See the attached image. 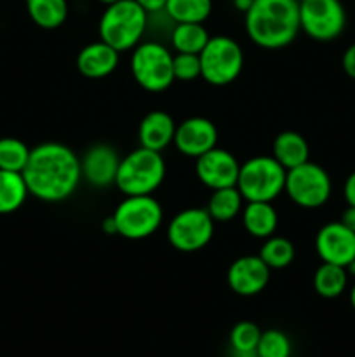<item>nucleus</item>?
<instances>
[{
  "label": "nucleus",
  "instance_id": "nucleus-1",
  "mask_svg": "<svg viewBox=\"0 0 355 357\" xmlns=\"http://www.w3.org/2000/svg\"><path fill=\"white\" fill-rule=\"evenodd\" d=\"M30 195L44 202H63L72 197L82 181L80 159L70 146L47 142L31 149L23 169Z\"/></svg>",
  "mask_w": 355,
  "mask_h": 357
},
{
  "label": "nucleus",
  "instance_id": "nucleus-2",
  "mask_svg": "<svg viewBox=\"0 0 355 357\" xmlns=\"http://www.w3.org/2000/svg\"><path fill=\"white\" fill-rule=\"evenodd\" d=\"M244 23L247 37L258 47H287L301 31L299 0H253Z\"/></svg>",
  "mask_w": 355,
  "mask_h": 357
},
{
  "label": "nucleus",
  "instance_id": "nucleus-3",
  "mask_svg": "<svg viewBox=\"0 0 355 357\" xmlns=\"http://www.w3.org/2000/svg\"><path fill=\"white\" fill-rule=\"evenodd\" d=\"M148 24V13L136 0H117L108 3L101 14L97 31L100 40L118 52L134 49L141 42Z\"/></svg>",
  "mask_w": 355,
  "mask_h": 357
},
{
  "label": "nucleus",
  "instance_id": "nucleus-4",
  "mask_svg": "<svg viewBox=\"0 0 355 357\" xmlns=\"http://www.w3.org/2000/svg\"><path fill=\"white\" fill-rule=\"evenodd\" d=\"M164 180L166 160L162 152L139 146L120 160L115 185L124 195H153Z\"/></svg>",
  "mask_w": 355,
  "mask_h": 357
},
{
  "label": "nucleus",
  "instance_id": "nucleus-5",
  "mask_svg": "<svg viewBox=\"0 0 355 357\" xmlns=\"http://www.w3.org/2000/svg\"><path fill=\"white\" fill-rule=\"evenodd\" d=\"M287 171L271 155H258L240 164L237 185L246 202H274L285 188Z\"/></svg>",
  "mask_w": 355,
  "mask_h": 357
},
{
  "label": "nucleus",
  "instance_id": "nucleus-6",
  "mask_svg": "<svg viewBox=\"0 0 355 357\" xmlns=\"http://www.w3.org/2000/svg\"><path fill=\"white\" fill-rule=\"evenodd\" d=\"M117 236L129 241L152 237L164 222V209L153 195H125L113 211Z\"/></svg>",
  "mask_w": 355,
  "mask_h": 357
},
{
  "label": "nucleus",
  "instance_id": "nucleus-7",
  "mask_svg": "<svg viewBox=\"0 0 355 357\" xmlns=\"http://www.w3.org/2000/svg\"><path fill=\"white\" fill-rule=\"evenodd\" d=\"M173 52L160 42H139L131 54V73L148 93H164L174 82Z\"/></svg>",
  "mask_w": 355,
  "mask_h": 357
},
{
  "label": "nucleus",
  "instance_id": "nucleus-8",
  "mask_svg": "<svg viewBox=\"0 0 355 357\" xmlns=\"http://www.w3.org/2000/svg\"><path fill=\"white\" fill-rule=\"evenodd\" d=\"M202 79L216 87L235 82L244 68V51L239 42L226 35L209 38L200 54Z\"/></svg>",
  "mask_w": 355,
  "mask_h": 357
},
{
  "label": "nucleus",
  "instance_id": "nucleus-9",
  "mask_svg": "<svg viewBox=\"0 0 355 357\" xmlns=\"http://www.w3.org/2000/svg\"><path fill=\"white\" fill-rule=\"evenodd\" d=\"M284 192L296 206L303 209H319L333 194V181L322 166L306 160L287 171Z\"/></svg>",
  "mask_w": 355,
  "mask_h": 357
},
{
  "label": "nucleus",
  "instance_id": "nucleus-10",
  "mask_svg": "<svg viewBox=\"0 0 355 357\" xmlns=\"http://www.w3.org/2000/svg\"><path fill=\"white\" fill-rule=\"evenodd\" d=\"M299 26L315 42H333L347 28L341 0H299Z\"/></svg>",
  "mask_w": 355,
  "mask_h": 357
},
{
  "label": "nucleus",
  "instance_id": "nucleus-11",
  "mask_svg": "<svg viewBox=\"0 0 355 357\" xmlns=\"http://www.w3.org/2000/svg\"><path fill=\"white\" fill-rule=\"evenodd\" d=\"M214 223L205 208H187L167 225V241L181 253H197L211 243Z\"/></svg>",
  "mask_w": 355,
  "mask_h": 357
},
{
  "label": "nucleus",
  "instance_id": "nucleus-12",
  "mask_svg": "<svg viewBox=\"0 0 355 357\" xmlns=\"http://www.w3.org/2000/svg\"><path fill=\"white\" fill-rule=\"evenodd\" d=\"M195 160H197L195 162V174H197L198 181L211 190L235 187L237 185L240 164L237 157L228 150L214 146Z\"/></svg>",
  "mask_w": 355,
  "mask_h": 357
},
{
  "label": "nucleus",
  "instance_id": "nucleus-13",
  "mask_svg": "<svg viewBox=\"0 0 355 357\" xmlns=\"http://www.w3.org/2000/svg\"><path fill=\"white\" fill-rule=\"evenodd\" d=\"M315 251L324 264H334L347 268L355 261V232L341 222L326 223L317 232Z\"/></svg>",
  "mask_w": 355,
  "mask_h": 357
},
{
  "label": "nucleus",
  "instance_id": "nucleus-14",
  "mask_svg": "<svg viewBox=\"0 0 355 357\" xmlns=\"http://www.w3.org/2000/svg\"><path fill=\"white\" fill-rule=\"evenodd\" d=\"M173 143L180 153L197 159L218 146V128L205 117H188L176 126Z\"/></svg>",
  "mask_w": 355,
  "mask_h": 357
},
{
  "label": "nucleus",
  "instance_id": "nucleus-15",
  "mask_svg": "<svg viewBox=\"0 0 355 357\" xmlns=\"http://www.w3.org/2000/svg\"><path fill=\"white\" fill-rule=\"evenodd\" d=\"M270 281V268L258 255H247L233 261L226 272L228 288L239 296L260 295Z\"/></svg>",
  "mask_w": 355,
  "mask_h": 357
},
{
  "label": "nucleus",
  "instance_id": "nucleus-16",
  "mask_svg": "<svg viewBox=\"0 0 355 357\" xmlns=\"http://www.w3.org/2000/svg\"><path fill=\"white\" fill-rule=\"evenodd\" d=\"M120 160V155L111 145L96 143L89 146L80 159L82 180H86L94 188H106L115 185Z\"/></svg>",
  "mask_w": 355,
  "mask_h": 357
},
{
  "label": "nucleus",
  "instance_id": "nucleus-17",
  "mask_svg": "<svg viewBox=\"0 0 355 357\" xmlns=\"http://www.w3.org/2000/svg\"><path fill=\"white\" fill-rule=\"evenodd\" d=\"M120 52L108 45L106 42L96 40L80 49L77 54V70L86 79H104L117 70Z\"/></svg>",
  "mask_w": 355,
  "mask_h": 357
},
{
  "label": "nucleus",
  "instance_id": "nucleus-18",
  "mask_svg": "<svg viewBox=\"0 0 355 357\" xmlns=\"http://www.w3.org/2000/svg\"><path fill=\"white\" fill-rule=\"evenodd\" d=\"M176 122L167 112L153 110L143 117L138 128L139 145L145 149L162 152L164 149L174 142L176 135Z\"/></svg>",
  "mask_w": 355,
  "mask_h": 357
},
{
  "label": "nucleus",
  "instance_id": "nucleus-19",
  "mask_svg": "<svg viewBox=\"0 0 355 357\" xmlns=\"http://www.w3.org/2000/svg\"><path fill=\"white\" fill-rule=\"evenodd\" d=\"M271 157L284 167L285 171L298 167L310 160V146L305 136L296 131H282L275 136L271 145Z\"/></svg>",
  "mask_w": 355,
  "mask_h": 357
},
{
  "label": "nucleus",
  "instance_id": "nucleus-20",
  "mask_svg": "<svg viewBox=\"0 0 355 357\" xmlns=\"http://www.w3.org/2000/svg\"><path fill=\"white\" fill-rule=\"evenodd\" d=\"M242 225L249 236L268 239L278 227V213L271 202H247L242 208Z\"/></svg>",
  "mask_w": 355,
  "mask_h": 357
},
{
  "label": "nucleus",
  "instance_id": "nucleus-21",
  "mask_svg": "<svg viewBox=\"0 0 355 357\" xmlns=\"http://www.w3.org/2000/svg\"><path fill=\"white\" fill-rule=\"evenodd\" d=\"M244 197L237 187H226L212 190L209 197L207 213L216 223H228L242 213Z\"/></svg>",
  "mask_w": 355,
  "mask_h": 357
},
{
  "label": "nucleus",
  "instance_id": "nucleus-22",
  "mask_svg": "<svg viewBox=\"0 0 355 357\" xmlns=\"http://www.w3.org/2000/svg\"><path fill=\"white\" fill-rule=\"evenodd\" d=\"M26 10L38 28L56 30L68 17V0H26Z\"/></svg>",
  "mask_w": 355,
  "mask_h": 357
},
{
  "label": "nucleus",
  "instance_id": "nucleus-23",
  "mask_svg": "<svg viewBox=\"0 0 355 357\" xmlns=\"http://www.w3.org/2000/svg\"><path fill=\"white\" fill-rule=\"evenodd\" d=\"M30 195L23 173L0 169V215H10L24 204Z\"/></svg>",
  "mask_w": 355,
  "mask_h": 357
},
{
  "label": "nucleus",
  "instance_id": "nucleus-24",
  "mask_svg": "<svg viewBox=\"0 0 355 357\" xmlns=\"http://www.w3.org/2000/svg\"><path fill=\"white\" fill-rule=\"evenodd\" d=\"M348 286V271L334 264H324L313 274V289L319 296L327 300L338 298Z\"/></svg>",
  "mask_w": 355,
  "mask_h": 357
},
{
  "label": "nucleus",
  "instance_id": "nucleus-25",
  "mask_svg": "<svg viewBox=\"0 0 355 357\" xmlns=\"http://www.w3.org/2000/svg\"><path fill=\"white\" fill-rule=\"evenodd\" d=\"M209 38L211 35L204 23H176L171 33V44L176 52L200 54Z\"/></svg>",
  "mask_w": 355,
  "mask_h": 357
},
{
  "label": "nucleus",
  "instance_id": "nucleus-26",
  "mask_svg": "<svg viewBox=\"0 0 355 357\" xmlns=\"http://www.w3.org/2000/svg\"><path fill=\"white\" fill-rule=\"evenodd\" d=\"M258 257L267 264L270 271H282L294 261L296 248L287 237L270 236L263 241Z\"/></svg>",
  "mask_w": 355,
  "mask_h": 357
},
{
  "label": "nucleus",
  "instance_id": "nucleus-27",
  "mask_svg": "<svg viewBox=\"0 0 355 357\" xmlns=\"http://www.w3.org/2000/svg\"><path fill=\"white\" fill-rule=\"evenodd\" d=\"M164 10L174 23H204L212 13V0H167Z\"/></svg>",
  "mask_w": 355,
  "mask_h": 357
},
{
  "label": "nucleus",
  "instance_id": "nucleus-28",
  "mask_svg": "<svg viewBox=\"0 0 355 357\" xmlns=\"http://www.w3.org/2000/svg\"><path fill=\"white\" fill-rule=\"evenodd\" d=\"M30 146L21 139L13 138V136L0 138V169L23 173L30 159Z\"/></svg>",
  "mask_w": 355,
  "mask_h": 357
},
{
  "label": "nucleus",
  "instance_id": "nucleus-29",
  "mask_svg": "<svg viewBox=\"0 0 355 357\" xmlns=\"http://www.w3.org/2000/svg\"><path fill=\"white\" fill-rule=\"evenodd\" d=\"M261 330L253 321H240L230 331V347L233 354H256Z\"/></svg>",
  "mask_w": 355,
  "mask_h": 357
},
{
  "label": "nucleus",
  "instance_id": "nucleus-30",
  "mask_svg": "<svg viewBox=\"0 0 355 357\" xmlns=\"http://www.w3.org/2000/svg\"><path fill=\"white\" fill-rule=\"evenodd\" d=\"M292 345L287 335L281 330L261 331L260 344L256 347L258 357H291Z\"/></svg>",
  "mask_w": 355,
  "mask_h": 357
},
{
  "label": "nucleus",
  "instance_id": "nucleus-31",
  "mask_svg": "<svg viewBox=\"0 0 355 357\" xmlns=\"http://www.w3.org/2000/svg\"><path fill=\"white\" fill-rule=\"evenodd\" d=\"M173 72L174 80L180 82H191L202 77L200 56L188 54V52H176L173 56Z\"/></svg>",
  "mask_w": 355,
  "mask_h": 357
},
{
  "label": "nucleus",
  "instance_id": "nucleus-32",
  "mask_svg": "<svg viewBox=\"0 0 355 357\" xmlns=\"http://www.w3.org/2000/svg\"><path fill=\"white\" fill-rule=\"evenodd\" d=\"M341 66H343V72L347 73L352 80H355V42L348 45L347 51L343 52Z\"/></svg>",
  "mask_w": 355,
  "mask_h": 357
},
{
  "label": "nucleus",
  "instance_id": "nucleus-33",
  "mask_svg": "<svg viewBox=\"0 0 355 357\" xmlns=\"http://www.w3.org/2000/svg\"><path fill=\"white\" fill-rule=\"evenodd\" d=\"M343 197L348 206H355V171L348 174L343 185Z\"/></svg>",
  "mask_w": 355,
  "mask_h": 357
},
{
  "label": "nucleus",
  "instance_id": "nucleus-34",
  "mask_svg": "<svg viewBox=\"0 0 355 357\" xmlns=\"http://www.w3.org/2000/svg\"><path fill=\"white\" fill-rule=\"evenodd\" d=\"M146 13H159V10L166 9L167 0H136Z\"/></svg>",
  "mask_w": 355,
  "mask_h": 357
},
{
  "label": "nucleus",
  "instance_id": "nucleus-35",
  "mask_svg": "<svg viewBox=\"0 0 355 357\" xmlns=\"http://www.w3.org/2000/svg\"><path fill=\"white\" fill-rule=\"evenodd\" d=\"M340 222L343 223L347 229H350L352 232H355V206H348V208L345 209Z\"/></svg>",
  "mask_w": 355,
  "mask_h": 357
},
{
  "label": "nucleus",
  "instance_id": "nucleus-36",
  "mask_svg": "<svg viewBox=\"0 0 355 357\" xmlns=\"http://www.w3.org/2000/svg\"><path fill=\"white\" fill-rule=\"evenodd\" d=\"M101 229H103V232L106 236H117V225H115L113 216H106L103 220V223H101Z\"/></svg>",
  "mask_w": 355,
  "mask_h": 357
},
{
  "label": "nucleus",
  "instance_id": "nucleus-37",
  "mask_svg": "<svg viewBox=\"0 0 355 357\" xmlns=\"http://www.w3.org/2000/svg\"><path fill=\"white\" fill-rule=\"evenodd\" d=\"M251 3H253V0H233V6H235L237 9H239L240 13H244V14L249 10Z\"/></svg>",
  "mask_w": 355,
  "mask_h": 357
},
{
  "label": "nucleus",
  "instance_id": "nucleus-38",
  "mask_svg": "<svg viewBox=\"0 0 355 357\" xmlns=\"http://www.w3.org/2000/svg\"><path fill=\"white\" fill-rule=\"evenodd\" d=\"M350 305H352V309L355 310V282L350 289Z\"/></svg>",
  "mask_w": 355,
  "mask_h": 357
},
{
  "label": "nucleus",
  "instance_id": "nucleus-39",
  "mask_svg": "<svg viewBox=\"0 0 355 357\" xmlns=\"http://www.w3.org/2000/svg\"><path fill=\"white\" fill-rule=\"evenodd\" d=\"M347 271H348V274L355 275V261H352V264L348 265V267H347Z\"/></svg>",
  "mask_w": 355,
  "mask_h": 357
},
{
  "label": "nucleus",
  "instance_id": "nucleus-40",
  "mask_svg": "<svg viewBox=\"0 0 355 357\" xmlns=\"http://www.w3.org/2000/svg\"><path fill=\"white\" fill-rule=\"evenodd\" d=\"M101 3H104V6H108V3H113V2H117V0H100Z\"/></svg>",
  "mask_w": 355,
  "mask_h": 357
}]
</instances>
